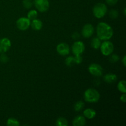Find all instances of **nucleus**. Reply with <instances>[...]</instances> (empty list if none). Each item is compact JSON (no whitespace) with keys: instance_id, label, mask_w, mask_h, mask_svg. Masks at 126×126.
Segmentation results:
<instances>
[{"instance_id":"obj_1","label":"nucleus","mask_w":126,"mask_h":126,"mask_svg":"<svg viewBox=\"0 0 126 126\" xmlns=\"http://www.w3.org/2000/svg\"><path fill=\"white\" fill-rule=\"evenodd\" d=\"M97 34L101 41L109 40L113 35V30L108 23L100 22L97 25Z\"/></svg>"},{"instance_id":"obj_2","label":"nucleus","mask_w":126,"mask_h":126,"mask_svg":"<svg viewBox=\"0 0 126 126\" xmlns=\"http://www.w3.org/2000/svg\"><path fill=\"white\" fill-rule=\"evenodd\" d=\"M100 94L95 89L90 88L86 90L84 94V100L88 103H97L100 99Z\"/></svg>"},{"instance_id":"obj_3","label":"nucleus","mask_w":126,"mask_h":126,"mask_svg":"<svg viewBox=\"0 0 126 126\" xmlns=\"http://www.w3.org/2000/svg\"><path fill=\"white\" fill-rule=\"evenodd\" d=\"M107 12V7L104 3L97 4L93 8L94 16L97 18H101L104 17Z\"/></svg>"},{"instance_id":"obj_4","label":"nucleus","mask_w":126,"mask_h":126,"mask_svg":"<svg viewBox=\"0 0 126 126\" xmlns=\"http://www.w3.org/2000/svg\"><path fill=\"white\" fill-rule=\"evenodd\" d=\"M100 49L101 52L103 55L109 56L113 52L114 45L111 42L109 41H105L103 43L101 44Z\"/></svg>"},{"instance_id":"obj_5","label":"nucleus","mask_w":126,"mask_h":126,"mask_svg":"<svg viewBox=\"0 0 126 126\" xmlns=\"http://www.w3.org/2000/svg\"><path fill=\"white\" fill-rule=\"evenodd\" d=\"M89 71L92 75L97 77L101 76L103 74V70L102 66L97 63H92L88 68Z\"/></svg>"},{"instance_id":"obj_6","label":"nucleus","mask_w":126,"mask_h":126,"mask_svg":"<svg viewBox=\"0 0 126 126\" xmlns=\"http://www.w3.org/2000/svg\"><path fill=\"white\" fill-rule=\"evenodd\" d=\"M34 4L38 11L44 12L49 7V0H34Z\"/></svg>"},{"instance_id":"obj_7","label":"nucleus","mask_w":126,"mask_h":126,"mask_svg":"<svg viewBox=\"0 0 126 126\" xmlns=\"http://www.w3.org/2000/svg\"><path fill=\"white\" fill-rule=\"evenodd\" d=\"M31 21L27 17H20L16 22V25L20 30H27L30 26Z\"/></svg>"},{"instance_id":"obj_8","label":"nucleus","mask_w":126,"mask_h":126,"mask_svg":"<svg viewBox=\"0 0 126 126\" xmlns=\"http://www.w3.org/2000/svg\"><path fill=\"white\" fill-rule=\"evenodd\" d=\"M72 52L75 55H81L85 50V45L82 41H76L72 45Z\"/></svg>"},{"instance_id":"obj_9","label":"nucleus","mask_w":126,"mask_h":126,"mask_svg":"<svg viewBox=\"0 0 126 126\" xmlns=\"http://www.w3.org/2000/svg\"><path fill=\"white\" fill-rule=\"evenodd\" d=\"M81 32H82V35L84 38H89L93 35L94 33V27L92 24L87 23L83 27Z\"/></svg>"},{"instance_id":"obj_10","label":"nucleus","mask_w":126,"mask_h":126,"mask_svg":"<svg viewBox=\"0 0 126 126\" xmlns=\"http://www.w3.org/2000/svg\"><path fill=\"white\" fill-rule=\"evenodd\" d=\"M11 47V42L8 38L0 39V53H5L8 51Z\"/></svg>"},{"instance_id":"obj_11","label":"nucleus","mask_w":126,"mask_h":126,"mask_svg":"<svg viewBox=\"0 0 126 126\" xmlns=\"http://www.w3.org/2000/svg\"><path fill=\"white\" fill-rule=\"evenodd\" d=\"M70 47L65 43H61L57 46V51L62 56L68 55L70 53Z\"/></svg>"},{"instance_id":"obj_12","label":"nucleus","mask_w":126,"mask_h":126,"mask_svg":"<svg viewBox=\"0 0 126 126\" xmlns=\"http://www.w3.org/2000/svg\"><path fill=\"white\" fill-rule=\"evenodd\" d=\"M86 118L82 116H78L74 119L73 125L74 126H84L86 124Z\"/></svg>"},{"instance_id":"obj_13","label":"nucleus","mask_w":126,"mask_h":126,"mask_svg":"<svg viewBox=\"0 0 126 126\" xmlns=\"http://www.w3.org/2000/svg\"><path fill=\"white\" fill-rule=\"evenodd\" d=\"M96 114H97V113H96L94 109H92V108H87L83 112L84 116L89 119L94 118L95 117Z\"/></svg>"},{"instance_id":"obj_14","label":"nucleus","mask_w":126,"mask_h":126,"mask_svg":"<svg viewBox=\"0 0 126 126\" xmlns=\"http://www.w3.org/2000/svg\"><path fill=\"white\" fill-rule=\"evenodd\" d=\"M105 82L108 84L114 83L117 80V76L115 74L113 73H108L105 75L103 77Z\"/></svg>"},{"instance_id":"obj_15","label":"nucleus","mask_w":126,"mask_h":126,"mask_svg":"<svg viewBox=\"0 0 126 126\" xmlns=\"http://www.w3.org/2000/svg\"><path fill=\"white\" fill-rule=\"evenodd\" d=\"M30 26L34 30H40L43 27V22L40 20L36 18V19L32 20V22L30 23Z\"/></svg>"},{"instance_id":"obj_16","label":"nucleus","mask_w":126,"mask_h":126,"mask_svg":"<svg viewBox=\"0 0 126 126\" xmlns=\"http://www.w3.org/2000/svg\"><path fill=\"white\" fill-rule=\"evenodd\" d=\"M101 44H102V41H101V39H99L98 37H95V38H94L91 41V45L92 46V48H94V49H98L100 47Z\"/></svg>"},{"instance_id":"obj_17","label":"nucleus","mask_w":126,"mask_h":126,"mask_svg":"<svg viewBox=\"0 0 126 126\" xmlns=\"http://www.w3.org/2000/svg\"><path fill=\"white\" fill-rule=\"evenodd\" d=\"M6 124L8 126H19L20 123L17 119L13 118H10L7 119Z\"/></svg>"},{"instance_id":"obj_18","label":"nucleus","mask_w":126,"mask_h":126,"mask_svg":"<svg viewBox=\"0 0 126 126\" xmlns=\"http://www.w3.org/2000/svg\"><path fill=\"white\" fill-rule=\"evenodd\" d=\"M118 89L121 93L126 94V81L125 80H122L119 82L118 84Z\"/></svg>"},{"instance_id":"obj_19","label":"nucleus","mask_w":126,"mask_h":126,"mask_svg":"<svg viewBox=\"0 0 126 126\" xmlns=\"http://www.w3.org/2000/svg\"><path fill=\"white\" fill-rule=\"evenodd\" d=\"M37 17H38V12L36 10H31L27 14V18L30 21L36 19Z\"/></svg>"},{"instance_id":"obj_20","label":"nucleus","mask_w":126,"mask_h":126,"mask_svg":"<svg viewBox=\"0 0 126 126\" xmlns=\"http://www.w3.org/2000/svg\"><path fill=\"white\" fill-rule=\"evenodd\" d=\"M55 124L57 126H67L68 121L65 118L61 117V118H59L57 119Z\"/></svg>"},{"instance_id":"obj_21","label":"nucleus","mask_w":126,"mask_h":126,"mask_svg":"<svg viewBox=\"0 0 126 126\" xmlns=\"http://www.w3.org/2000/svg\"><path fill=\"white\" fill-rule=\"evenodd\" d=\"M84 107V103L82 101H78L76 102L74 105V109L76 111H80L82 110Z\"/></svg>"},{"instance_id":"obj_22","label":"nucleus","mask_w":126,"mask_h":126,"mask_svg":"<svg viewBox=\"0 0 126 126\" xmlns=\"http://www.w3.org/2000/svg\"><path fill=\"white\" fill-rule=\"evenodd\" d=\"M65 64H66V66H69V67H71L73 65H75V59H74V57L70 56L66 58L65 59Z\"/></svg>"},{"instance_id":"obj_23","label":"nucleus","mask_w":126,"mask_h":126,"mask_svg":"<svg viewBox=\"0 0 126 126\" xmlns=\"http://www.w3.org/2000/svg\"><path fill=\"white\" fill-rule=\"evenodd\" d=\"M22 4H23V7L27 9H29L32 8L33 4L32 0H23Z\"/></svg>"},{"instance_id":"obj_24","label":"nucleus","mask_w":126,"mask_h":126,"mask_svg":"<svg viewBox=\"0 0 126 126\" xmlns=\"http://www.w3.org/2000/svg\"><path fill=\"white\" fill-rule=\"evenodd\" d=\"M109 16L112 19H116L118 17V16H119V13H118V11H116V10H111V11H110Z\"/></svg>"},{"instance_id":"obj_25","label":"nucleus","mask_w":126,"mask_h":126,"mask_svg":"<svg viewBox=\"0 0 126 126\" xmlns=\"http://www.w3.org/2000/svg\"><path fill=\"white\" fill-rule=\"evenodd\" d=\"M111 57H110V61L111 63H116L119 61V57L116 54H111Z\"/></svg>"},{"instance_id":"obj_26","label":"nucleus","mask_w":126,"mask_h":126,"mask_svg":"<svg viewBox=\"0 0 126 126\" xmlns=\"http://www.w3.org/2000/svg\"><path fill=\"white\" fill-rule=\"evenodd\" d=\"M9 58L7 55L4 53H1V55H0V62L2 63H6L8 62Z\"/></svg>"},{"instance_id":"obj_27","label":"nucleus","mask_w":126,"mask_h":126,"mask_svg":"<svg viewBox=\"0 0 126 126\" xmlns=\"http://www.w3.org/2000/svg\"><path fill=\"white\" fill-rule=\"evenodd\" d=\"M74 59H75V64H80L82 61V57L81 56V55H75Z\"/></svg>"},{"instance_id":"obj_28","label":"nucleus","mask_w":126,"mask_h":126,"mask_svg":"<svg viewBox=\"0 0 126 126\" xmlns=\"http://www.w3.org/2000/svg\"><path fill=\"white\" fill-rule=\"evenodd\" d=\"M118 0H106V2L108 4L110 5V6H113L115 5L118 2Z\"/></svg>"},{"instance_id":"obj_29","label":"nucleus","mask_w":126,"mask_h":126,"mask_svg":"<svg viewBox=\"0 0 126 126\" xmlns=\"http://www.w3.org/2000/svg\"><path fill=\"white\" fill-rule=\"evenodd\" d=\"M72 38L74 39H78L79 38V34L78 32H75L73 34H72Z\"/></svg>"},{"instance_id":"obj_30","label":"nucleus","mask_w":126,"mask_h":126,"mask_svg":"<svg viewBox=\"0 0 126 126\" xmlns=\"http://www.w3.org/2000/svg\"><path fill=\"white\" fill-rule=\"evenodd\" d=\"M120 100L121 102H123V103H125L126 101V94H123L120 97Z\"/></svg>"},{"instance_id":"obj_31","label":"nucleus","mask_w":126,"mask_h":126,"mask_svg":"<svg viewBox=\"0 0 126 126\" xmlns=\"http://www.w3.org/2000/svg\"><path fill=\"white\" fill-rule=\"evenodd\" d=\"M122 62H123V65H124V66H126V55H124V56L123 57V60H122Z\"/></svg>"},{"instance_id":"obj_32","label":"nucleus","mask_w":126,"mask_h":126,"mask_svg":"<svg viewBox=\"0 0 126 126\" xmlns=\"http://www.w3.org/2000/svg\"><path fill=\"white\" fill-rule=\"evenodd\" d=\"M124 16H126V9H124Z\"/></svg>"}]
</instances>
